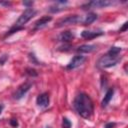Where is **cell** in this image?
<instances>
[{
	"label": "cell",
	"instance_id": "obj_15",
	"mask_svg": "<svg viewBox=\"0 0 128 128\" xmlns=\"http://www.w3.org/2000/svg\"><path fill=\"white\" fill-rule=\"evenodd\" d=\"M96 19H97V14L91 12V13H88V14L85 16V18L83 19L82 23H83V25H89V24L93 23Z\"/></svg>",
	"mask_w": 128,
	"mask_h": 128
},
{
	"label": "cell",
	"instance_id": "obj_1",
	"mask_svg": "<svg viewBox=\"0 0 128 128\" xmlns=\"http://www.w3.org/2000/svg\"><path fill=\"white\" fill-rule=\"evenodd\" d=\"M73 107L77 114L84 119H90L94 111L93 101L91 97L86 93H79L74 98Z\"/></svg>",
	"mask_w": 128,
	"mask_h": 128
},
{
	"label": "cell",
	"instance_id": "obj_2",
	"mask_svg": "<svg viewBox=\"0 0 128 128\" xmlns=\"http://www.w3.org/2000/svg\"><path fill=\"white\" fill-rule=\"evenodd\" d=\"M35 14H36V10H34L33 8H27V9H25V10L22 12V14L19 16V18L17 19V21L15 22V24L13 25V27L6 33L5 36H10L11 34L17 32V31L22 30V29L24 28V25H25L29 20H31V19L35 16Z\"/></svg>",
	"mask_w": 128,
	"mask_h": 128
},
{
	"label": "cell",
	"instance_id": "obj_18",
	"mask_svg": "<svg viewBox=\"0 0 128 128\" xmlns=\"http://www.w3.org/2000/svg\"><path fill=\"white\" fill-rule=\"evenodd\" d=\"M29 59H30V61L32 62V64H35V65H40V62L37 60L36 56H35L33 53H30V54H29Z\"/></svg>",
	"mask_w": 128,
	"mask_h": 128
},
{
	"label": "cell",
	"instance_id": "obj_21",
	"mask_svg": "<svg viewBox=\"0 0 128 128\" xmlns=\"http://www.w3.org/2000/svg\"><path fill=\"white\" fill-rule=\"evenodd\" d=\"M10 125H11L12 127L16 128V127L18 126V121H17L16 119H11V120H10Z\"/></svg>",
	"mask_w": 128,
	"mask_h": 128
},
{
	"label": "cell",
	"instance_id": "obj_5",
	"mask_svg": "<svg viewBox=\"0 0 128 128\" xmlns=\"http://www.w3.org/2000/svg\"><path fill=\"white\" fill-rule=\"evenodd\" d=\"M116 1H111V0H96V1H90L84 5H82L83 9H91V8H103V7H108L116 4Z\"/></svg>",
	"mask_w": 128,
	"mask_h": 128
},
{
	"label": "cell",
	"instance_id": "obj_20",
	"mask_svg": "<svg viewBox=\"0 0 128 128\" xmlns=\"http://www.w3.org/2000/svg\"><path fill=\"white\" fill-rule=\"evenodd\" d=\"M7 59H8V56H7V55H2V56L0 57V65H3V64L6 62Z\"/></svg>",
	"mask_w": 128,
	"mask_h": 128
},
{
	"label": "cell",
	"instance_id": "obj_8",
	"mask_svg": "<svg viewBox=\"0 0 128 128\" xmlns=\"http://www.w3.org/2000/svg\"><path fill=\"white\" fill-rule=\"evenodd\" d=\"M49 101H50V98H49V94L48 93H42V94H39L37 96V99H36V103L39 107H42V108H46L48 107L49 105Z\"/></svg>",
	"mask_w": 128,
	"mask_h": 128
},
{
	"label": "cell",
	"instance_id": "obj_24",
	"mask_svg": "<svg viewBox=\"0 0 128 128\" xmlns=\"http://www.w3.org/2000/svg\"><path fill=\"white\" fill-rule=\"evenodd\" d=\"M115 126V123H107L105 125V128H113Z\"/></svg>",
	"mask_w": 128,
	"mask_h": 128
},
{
	"label": "cell",
	"instance_id": "obj_17",
	"mask_svg": "<svg viewBox=\"0 0 128 128\" xmlns=\"http://www.w3.org/2000/svg\"><path fill=\"white\" fill-rule=\"evenodd\" d=\"M71 126H72V124H71L70 120L68 118L64 117L63 118V121H62V127L63 128H71Z\"/></svg>",
	"mask_w": 128,
	"mask_h": 128
},
{
	"label": "cell",
	"instance_id": "obj_12",
	"mask_svg": "<svg viewBox=\"0 0 128 128\" xmlns=\"http://www.w3.org/2000/svg\"><path fill=\"white\" fill-rule=\"evenodd\" d=\"M97 49L96 45H92V44H84V45H81L79 46L76 51L79 52V53H91L93 51H95Z\"/></svg>",
	"mask_w": 128,
	"mask_h": 128
},
{
	"label": "cell",
	"instance_id": "obj_10",
	"mask_svg": "<svg viewBox=\"0 0 128 128\" xmlns=\"http://www.w3.org/2000/svg\"><path fill=\"white\" fill-rule=\"evenodd\" d=\"M104 33L102 31H88V30H85L81 33V36L82 38L84 39H87V40H91V39H94L96 37H99L101 35H103Z\"/></svg>",
	"mask_w": 128,
	"mask_h": 128
},
{
	"label": "cell",
	"instance_id": "obj_25",
	"mask_svg": "<svg viewBox=\"0 0 128 128\" xmlns=\"http://www.w3.org/2000/svg\"><path fill=\"white\" fill-rule=\"evenodd\" d=\"M3 107H4V106H3L2 104H0V114H1V112H2V110H3Z\"/></svg>",
	"mask_w": 128,
	"mask_h": 128
},
{
	"label": "cell",
	"instance_id": "obj_13",
	"mask_svg": "<svg viewBox=\"0 0 128 128\" xmlns=\"http://www.w3.org/2000/svg\"><path fill=\"white\" fill-rule=\"evenodd\" d=\"M59 40L61 41V42H64V43H69L73 38H74V34L71 32V31H69V30H67V31H64V32H62L60 35H59Z\"/></svg>",
	"mask_w": 128,
	"mask_h": 128
},
{
	"label": "cell",
	"instance_id": "obj_11",
	"mask_svg": "<svg viewBox=\"0 0 128 128\" xmlns=\"http://www.w3.org/2000/svg\"><path fill=\"white\" fill-rule=\"evenodd\" d=\"M67 3H68L67 1H56L54 3V5H52V6L49 7L48 10L51 13H58V12H60V11H62V10L65 9L64 8V5L67 4Z\"/></svg>",
	"mask_w": 128,
	"mask_h": 128
},
{
	"label": "cell",
	"instance_id": "obj_14",
	"mask_svg": "<svg viewBox=\"0 0 128 128\" xmlns=\"http://www.w3.org/2000/svg\"><path fill=\"white\" fill-rule=\"evenodd\" d=\"M113 94H114V89L113 88H110V89L107 90V92H106V94H105V96H104V98H103V100L101 102V106L102 107H106L109 104L110 100L113 97Z\"/></svg>",
	"mask_w": 128,
	"mask_h": 128
},
{
	"label": "cell",
	"instance_id": "obj_9",
	"mask_svg": "<svg viewBox=\"0 0 128 128\" xmlns=\"http://www.w3.org/2000/svg\"><path fill=\"white\" fill-rule=\"evenodd\" d=\"M50 21H52V17L51 16H43V17H41L40 19H38L35 22V24H34V31L39 30V29L45 27Z\"/></svg>",
	"mask_w": 128,
	"mask_h": 128
},
{
	"label": "cell",
	"instance_id": "obj_3",
	"mask_svg": "<svg viewBox=\"0 0 128 128\" xmlns=\"http://www.w3.org/2000/svg\"><path fill=\"white\" fill-rule=\"evenodd\" d=\"M122 59L121 55H115L112 54L110 52H107L105 55L101 56L98 61L96 62V66L100 69H106V68H110L113 67L115 65H117Z\"/></svg>",
	"mask_w": 128,
	"mask_h": 128
},
{
	"label": "cell",
	"instance_id": "obj_22",
	"mask_svg": "<svg viewBox=\"0 0 128 128\" xmlns=\"http://www.w3.org/2000/svg\"><path fill=\"white\" fill-rule=\"evenodd\" d=\"M127 26H128V23H127V22H125V23L123 24V26L120 28V30H119V31H120V32H124V31H126V30H127Z\"/></svg>",
	"mask_w": 128,
	"mask_h": 128
},
{
	"label": "cell",
	"instance_id": "obj_26",
	"mask_svg": "<svg viewBox=\"0 0 128 128\" xmlns=\"http://www.w3.org/2000/svg\"><path fill=\"white\" fill-rule=\"evenodd\" d=\"M47 128H50V127H47Z\"/></svg>",
	"mask_w": 128,
	"mask_h": 128
},
{
	"label": "cell",
	"instance_id": "obj_7",
	"mask_svg": "<svg viewBox=\"0 0 128 128\" xmlns=\"http://www.w3.org/2000/svg\"><path fill=\"white\" fill-rule=\"evenodd\" d=\"M85 60H86L85 56H83V55H76V56H74V57L71 59V61L68 63V65L66 66V69H67V70H73V69H75V68L81 66V65L85 62Z\"/></svg>",
	"mask_w": 128,
	"mask_h": 128
},
{
	"label": "cell",
	"instance_id": "obj_19",
	"mask_svg": "<svg viewBox=\"0 0 128 128\" xmlns=\"http://www.w3.org/2000/svg\"><path fill=\"white\" fill-rule=\"evenodd\" d=\"M22 4H23L24 6H26L27 8H31V7H32V5L34 4V2H33V1H24Z\"/></svg>",
	"mask_w": 128,
	"mask_h": 128
},
{
	"label": "cell",
	"instance_id": "obj_16",
	"mask_svg": "<svg viewBox=\"0 0 128 128\" xmlns=\"http://www.w3.org/2000/svg\"><path fill=\"white\" fill-rule=\"evenodd\" d=\"M26 74L28 76H30V77H36L38 75L37 71L35 69H33V68H27L26 69Z\"/></svg>",
	"mask_w": 128,
	"mask_h": 128
},
{
	"label": "cell",
	"instance_id": "obj_4",
	"mask_svg": "<svg viewBox=\"0 0 128 128\" xmlns=\"http://www.w3.org/2000/svg\"><path fill=\"white\" fill-rule=\"evenodd\" d=\"M82 21H83V19L79 15H68V16H66L64 18H61L56 23V27H63V26H67V25H74V24L82 23Z\"/></svg>",
	"mask_w": 128,
	"mask_h": 128
},
{
	"label": "cell",
	"instance_id": "obj_23",
	"mask_svg": "<svg viewBox=\"0 0 128 128\" xmlns=\"http://www.w3.org/2000/svg\"><path fill=\"white\" fill-rule=\"evenodd\" d=\"M0 5L1 6H10L11 5V2H8V1H0Z\"/></svg>",
	"mask_w": 128,
	"mask_h": 128
},
{
	"label": "cell",
	"instance_id": "obj_6",
	"mask_svg": "<svg viewBox=\"0 0 128 128\" xmlns=\"http://www.w3.org/2000/svg\"><path fill=\"white\" fill-rule=\"evenodd\" d=\"M31 87H32V83L29 82V81L22 83V84L16 89V91L14 92V94H13V98L16 99V100H20L21 98H23V97L26 95V93L30 90Z\"/></svg>",
	"mask_w": 128,
	"mask_h": 128
}]
</instances>
